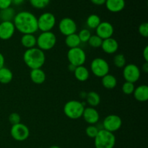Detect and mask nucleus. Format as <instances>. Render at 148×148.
<instances>
[{"label":"nucleus","mask_w":148,"mask_h":148,"mask_svg":"<svg viewBox=\"0 0 148 148\" xmlns=\"http://www.w3.org/2000/svg\"><path fill=\"white\" fill-rule=\"evenodd\" d=\"M15 29L22 34H34L38 30V17L28 11L16 13L13 20Z\"/></svg>","instance_id":"nucleus-1"},{"label":"nucleus","mask_w":148,"mask_h":148,"mask_svg":"<svg viewBox=\"0 0 148 148\" xmlns=\"http://www.w3.org/2000/svg\"><path fill=\"white\" fill-rule=\"evenodd\" d=\"M23 61L30 69H40L46 62V55L38 47L26 49L23 54Z\"/></svg>","instance_id":"nucleus-2"},{"label":"nucleus","mask_w":148,"mask_h":148,"mask_svg":"<svg viewBox=\"0 0 148 148\" xmlns=\"http://www.w3.org/2000/svg\"><path fill=\"white\" fill-rule=\"evenodd\" d=\"M116 145V137L114 133L103 129L99 130L98 134L94 138L95 148H114Z\"/></svg>","instance_id":"nucleus-3"},{"label":"nucleus","mask_w":148,"mask_h":148,"mask_svg":"<svg viewBox=\"0 0 148 148\" xmlns=\"http://www.w3.org/2000/svg\"><path fill=\"white\" fill-rule=\"evenodd\" d=\"M85 104L76 100H72L65 103L64 113L65 116L70 119H78L82 116Z\"/></svg>","instance_id":"nucleus-4"},{"label":"nucleus","mask_w":148,"mask_h":148,"mask_svg":"<svg viewBox=\"0 0 148 148\" xmlns=\"http://www.w3.org/2000/svg\"><path fill=\"white\" fill-rule=\"evenodd\" d=\"M56 36L52 31L41 32L37 38L36 46L43 51H49L56 44Z\"/></svg>","instance_id":"nucleus-5"},{"label":"nucleus","mask_w":148,"mask_h":148,"mask_svg":"<svg viewBox=\"0 0 148 148\" xmlns=\"http://www.w3.org/2000/svg\"><path fill=\"white\" fill-rule=\"evenodd\" d=\"M90 71L95 77L102 78L103 77L109 73L110 66L106 59L97 57L91 62Z\"/></svg>","instance_id":"nucleus-6"},{"label":"nucleus","mask_w":148,"mask_h":148,"mask_svg":"<svg viewBox=\"0 0 148 148\" xmlns=\"http://www.w3.org/2000/svg\"><path fill=\"white\" fill-rule=\"evenodd\" d=\"M56 19L51 12H44L38 18V27L41 32L51 31L56 25Z\"/></svg>","instance_id":"nucleus-7"},{"label":"nucleus","mask_w":148,"mask_h":148,"mask_svg":"<svg viewBox=\"0 0 148 148\" xmlns=\"http://www.w3.org/2000/svg\"><path fill=\"white\" fill-rule=\"evenodd\" d=\"M66 56L69 64L75 65V66L84 65L87 59L85 51L80 47L69 49L67 51Z\"/></svg>","instance_id":"nucleus-8"},{"label":"nucleus","mask_w":148,"mask_h":148,"mask_svg":"<svg viewBox=\"0 0 148 148\" xmlns=\"http://www.w3.org/2000/svg\"><path fill=\"white\" fill-rule=\"evenodd\" d=\"M10 134L14 140L17 142H23L30 136V130L25 124L19 123L12 126L10 129Z\"/></svg>","instance_id":"nucleus-9"},{"label":"nucleus","mask_w":148,"mask_h":148,"mask_svg":"<svg viewBox=\"0 0 148 148\" xmlns=\"http://www.w3.org/2000/svg\"><path fill=\"white\" fill-rule=\"evenodd\" d=\"M102 126L103 130L114 133L121 128L122 126V120L118 115L110 114L104 119Z\"/></svg>","instance_id":"nucleus-10"},{"label":"nucleus","mask_w":148,"mask_h":148,"mask_svg":"<svg viewBox=\"0 0 148 148\" xmlns=\"http://www.w3.org/2000/svg\"><path fill=\"white\" fill-rule=\"evenodd\" d=\"M122 75L127 82L134 83L140 79L141 71L139 66L134 64H126L123 68Z\"/></svg>","instance_id":"nucleus-11"},{"label":"nucleus","mask_w":148,"mask_h":148,"mask_svg":"<svg viewBox=\"0 0 148 148\" xmlns=\"http://www.w3.org/2000/svg\"><path fill=\"white\" fill-rule=\"evenodd\" d=\"M59 30L64 36L76 33L77 26L73 19L70 17H64L59 23Z\"/></svg>","instance_id":"nucleus-12"},{"label":"nucleus","mask_w":148,"mask_h":148,"mask_svg":"<svg viewBox=\"0 0 148 148\" xmlns=\"http://www.w3.org/2000/svg\"><path fill=\"white\" fill-rule=\"evenodd\" d=\"M96 35L103 40L112 37L114 33V27L111 23L107 21L101 22L95 29Z\"/></svg>","instance_id":"nucleus-13"},{"label":"nucleus","mask_w":148,"mask_h":148,"mask_svg":"<svg viewBox=\"0 0 148 148\" xmlns=\"http://www.w3.org/2000/svg\"><path fill=\"white\" fill-rule=\"evenodd\" d=\"M15 27L13 22L4 21L0 23V39L7 40L11 38L15 33Z\"/></svg>","instance_id":"nucleus-14"},{"label":"nucleus","mask_w":148,"mask_h":148,"mask_svg":"<svg viewBox=\"0 0 148 148\" xmlns=\"http://www.w3.org/2000/svg\"><path fill=\"white\" fill-rule=\"evenodd\" d=\"M82 117H83L84 120L90 125H95L100 119L98 111L95 108L90 106L85 108Z\"/></svg>","instance_id":"nucleus-15"},{"label":"nucleus","mask_w":148,"mask_h":148,"mask_svg":"<svg viewBox=\"0 0 148 148\" xmlns=\"http://www.w3.org/2000/svg\"><path fill=\"white\" fill-rule=\"evenodd\" d=\"M101 47L107 54H113L118 51L119 46L118 41L115 38L111 37L103 40Z\"/></svg>","instance_id":"nucleus-16"},{"label":"nucleus","mask_w":148,"mask_h":148,"mask_svg":"<svg viewBox=\"0 0 148 148\" xmlns=\"http://www.w3.org/2000/svg\"><path fill=\"white\" fill-rule=\"evenodd\" d=\"M107 10L111 12L117 13L125 8V0H106L105 3Z\"/></svg>","instance_id":"nucleus-17"},{"label":"nucleus","mask_w":148,"mask_h":148,"mask_svg":"<svg viewBox=\"0 0 148 148\" xmlns=\"http://www.w3.org/2000/svg\"><path fill=\"white\" fill-rule=\"evenodd\" d=\"M133 95L135 100L139 102H145L148 100V86L141 85L135 88Z\"/></svg>","instance_id":"nucleus-18"},{"label":"nucleus","mask_w":148,"mask_h":148,"mask_svg":"<svg viewBox=\"0 0 148 148\" xmlns=\"http://www.w3.org/2000/svg\"><path fill=\"white\" fill-rule=\"evenodd\" d=\"M30 77L33 83L40 85L45 82L46 75L44 71L40 68V69H31L30 72Z\"/></svg>","instance_id":"nucleus-19"},{"label":"nucleus","mask_w":148,"mask_h":148,"mask_svg":"<svg viewBox=\"0 0 148 148\" xmlns=\"http://www.w3.org/2000/svg\"><path fill=\"white\" fill-rule=\"evenodd\" d=\"M21 44L26 49H30L35 48L37 43V38L34 34H24L20 39Z\"/></svg>","instance_id":"nucleus-20"},{"label":"nucleus","mask_w":148,"mask_h":148,"mask_svg":"<svg viewBox=\"0 0 148 148\" xmlns=\"http://www.w3.org/2000/svg\"><path fill=\"white\" fill-rule=\"evenodd\" d=\"M74 75L75 78L79 82H85L90 77V71L86 66L84 65L77 66L74 71Z\"/></svg>","instance_id":"nucleus-21"},{"label":"nucleus","mask_w":148,"mask_h":148,"mask_svg":"<svg viewBox=\"0 0 148 148\" xmlns=\"http://www.w3.org/2000/svg\"><path fill=\"white\" fill-rule=\"evenodd\" d=\"M101 83H102L103 86L106 89H114L117 85V79L115 76L108 73L103 77L102 79H101Z\"/></svg>","instance_id":"nucleus-22"},{"label":"nucleus","mask_w":148,"mask_h":148,"mask_svg":"<svg viewBox=\"0 0 148 148\" xmlns=\"http://www.w3.org/2000/svg\"><path fill=\"white\" fill-rule=\"evenodd\" d=\"M15 14V10L11 7L4 9V10H0V20L1 22H12Z\"/></svg>","instance_id":"nucleus-23"},{"label":"nucleus","mask_w":148,"mask_h":148,"mask_svg":"<svg viewBox=\"0 0 148 148\" xmlns=\"http://www.w3.org/2000/svg\"><path fill=\"white\" fill-rule=\"evenodd\" d=\"M86 101L88 105L90 107H95L98 106L101 103V96L98 92H95V91H90V92H88L86 95Z\"/></svg>","instance_id":"nucleus-24"},{"label":"nucleus","mask_w":148,"mask_h":148,"mask_svg":"<svg viewBox=\"0 0 148 148\" xmlns=\"http://www.w3.org/2000/svg\"><path fill=\"white\" fill-rule=\"evenodd\" d=\"M12 79V72L9 68L4 66L0 69V83L8 84L11 82Z\"/></svg>","instance_id":"nucleus-25"},{"label":"nucleus","mask_w":148,"mask_h":148,"mask_svg":"<svg viewBox=\"0 0 148 148\" xmlns=\"http://www.w3.org/2000/svg\"><path fill=\"white\" fill-rule=\"evenodd\" d=\"M81 41L79 38V36L77 33L69 35L65 38V44L69 49L79 47Z\"/></svg>","instance_id":"nucleus-26"},{"label":"nucleus","mask_w":148,"mask_h":148,"mask_svg":"<svg viewBox=\"0 0 148 148\" xmlns=\"http://www.w3.org/2000/svg\"><path fill=\"white\" fill-rule=\"evenodd\" d=\"M101 23V20L98 14H92L88 17L86 20V25L89 28L96 29Z\"/></svg>","instance_id":"nucleus-27"},{"label":"nucleus","mask_w":148,"mask_h":148,"mask_svg":"<svg viewBox=\"0 0 148 148\" xmlns=\"http://www.w3.org/2000/svg\"><path fill=\"white\" fill-rule=\"evenodd\" d=\"M113 62L117 68H124L126 65V57L122 53H118L114 57Z\"/></svg>","instance_id":"nucleus-28"},{"label":"nucleus","mask_w":148,"mask_h":148,"mask_svg":"<svg viewBox=\"0 0 148 148\" xmlns=\"http://www.w3.org/2000/svg\"><path fill=\"white\" fill-rule=\"evenodd\" d=\"M51 0H30V3L33 7L38 10H42L47 7Z\"/></svg>","instance_id":"nucleus-29"},{"label":"nucleus","mask_w":148,"mask_h":148,"mask_svg":"<svg viewBox=\"0 0 148 148\" xmlns=\"http://www.w3.org/2000/svg\"><path fill=\"white\" fill-rule=\"evenodd\" d=\"M103 39L101 38L99 36H98L97 35H92L90 36L89 40H88V43H89L90 46L92 48H100L102 45Z\"/></svg>","instance_id":"nucleus-30"},{"label":"nucleus","mask_w":148,"mask_h":148,"mask_svg":"<svg viewBox=\"0 0 148 148\" xmlns=\"http://www.w3.org/2000/svg\"><path fill=\"white\" fill-rule=\"evenodd\" d=\"M77 35L79 36V38L80 40L81 43H88L90 38L92 36L89 29L87 28L82 29Z\"/></svg>","instance_id":"nucleus-31"},{"label":"nucleus","mask_w":148,"mask_h":148,"mask_svg":"<svg viewBox=\"0 0 148 148\" xmlns=\"http://www.w3.org/2000/svg\"><path fill=\"white\" fill-rule=\"evenodd\" d=\"M134 89H135L134 83L127 82V81H125V82L123 84L122 87H121L123 93H124L125 95H132V94H133Z\"/></svg>","instance_id":"nucleus-32"},{"label":"nucleus","mask_w":148,"mask_h":148,"mask_svg":"<svg viewBox=\"0 0 148 148\" xmlns=\"http://www.w3.org/2000/svg\"><path fill=\"white\" fill-rule=\"evenodd\" d=\"M99 132V129L95 125H89L85 130L87 136L90 138H95Z\"/></svg>","instance_id":"nucleus-33"},{"label":"nucleus","mask_w":148,"mask_h":148,"mask_svg":"<svg viewBox=\"0 0 148 148\" xmlns=\"http://www.w3.org/2000/svg\"><path fill=\"white\" fill-rule=\"evenodd\" d=\"M20 121H21V117H20V116L17 113H12L9 116V121L11 123L12 125H14V124L21 123Z\"/></svg>","instance_id":"nucleus-34"},{"label":"nucleus","mask_w":148,"mask_h":148,"mask_svg":"<svg viewBox=\"0 0 148 148\" xmlns=\"http://www.w3.org/2000/svg\"><path fill=\"white\" fill-rule=\"evenodd\" d=\"M139 33L143 37H148V23H143L139 26Z\"/></svg>","instance_id":"nucleus-35"},{"label":"nucleus","mask_w":148,"mask_h":148,"mask_svg":"<svg viewBox=\"0 0 148 148\" xmlns=\"http://www.w3.org/2000/svg\"><path fill=\"white\" fill-rule=\"evenodd\" d=\"M12 4V0H0V10L10 7Z\"/></svg>","instance_id":"nucleus-36"},{"label":"nucleus","mask_w":148,"mask_h":148,"mask_svg":"<svg viewBox=\"0 0 148 148\" xmlns=\"http://www.w3.org/2000/svg\"><path fill=\"white\" fill-rule=\"evenodd\" d=\"M106 1V0H90V1L92 3V4L98 6H101V5H103V4H105Z\"/></svg>","instance_id":"nucleus-37"},{"label":"nucleus","mask_w":148,"mask_h":148,"mask_svg":"<svg viewBox=\"0 0 148 148\" xmlns=\"http://www.w3.org/2000/svg\"><path fill=\"white\" fill-rule=\"evenodd\" d=\"M143 58H144L145 62H148V46H146L145 47L144 50H143Z\"/></svg>","instance_id":"nucleus-38"},{"label":"nucleus","mask_w":148,"mask_h":148,"mask_svg":"<svg viewBox=\"0 0 148 148\" xmlns=\"http://www.w3.org/2000/svg\"><path fill=\"white\" fill-rule=\"evenodd\" d=\"M4 63H5V59H4V55L0 53V69L4 66Z\"/></svg>","instance_id":"nucleus-39"},{"label":"nucleus","mask_w":148,"mask_h":148,"mask_svg":"<svg viewBox=\"0 0 148 148\" xmlns=\"http://www.w3.org/2000/svg\"><path fill=\"white\" fill-rule=\"evenodd\" d=\"M24 1L25 0H12V4L18 6L20 5L21 4H23Z\"/></svg>","instance_id":"nucleus-40"},{"label":"nucleus","mask_w":148,"mask_h":148,"mask_svg":"<svg viewBox=\"0 0 148 148\" xmlns=\"http://www.w3.org/2000/svg\"><path fill=\"white\" fill-rule=\"evenodd\" d=\"M143 71L145 73L148 72V62H145L144 64L143 65Z\"/></svg>","instance_id":"nucleus-41"},{"label":"nucleus","mask_w":148,"mask_h":148,"mask_svg":"<svg viewBox=\"0 0 148 148\" xmlns=\"http://www.w3.org/2000/svg\"><path fill=\"white\" fill-rule=\"evenodd\" d=\"M68 67H69V71H71V72H74V71L75 70V69H76L77 66H75V65L71 64H69V66H68Z\"/></svg>","instance_id":"nucleus-42"},{"label":"nucleus","mask_w":148,"mask_h":148,"mask_svg":"<svg viewBox=\"0 0 148 148\" xmlns=\"http://www.w3.org/2000/svg\"><path fill=\"white\" fill-rule=\"evenodd\" d=\"M49 148H61L60 147H59V146H56V145H53V146H51Z\"/></svg>","instance_id":"nucleus-43"},{"label":"nucleus","mask_w":148,"mask_h":148,"mask_svg":"<svg viewBox=\"0 0 148 148\" xmlns=\"http://www.w3.org/2000/svg\"><path fill=\"white\" fill-rule=\"evenodd\" d=\"M29 1H30V0H29Z\"/></svg>","instance_id":"nucleus-44"}]
</instances>
